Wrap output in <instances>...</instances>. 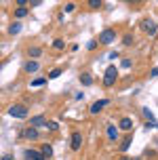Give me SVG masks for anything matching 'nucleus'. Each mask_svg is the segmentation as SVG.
Segmentation results:
<instances>
[{
  "label": "nucleus",
  "mask_w": 158,
  "mask_h": 160,
  "mask_svg": "<svg viewBox=\"0 0 158 160\" xmlns=\"http://www.w3.org/2000/svg\"><path fill=\"white\" fill-rule=\"evenodd\" d=\"M8 32H11V34H19V32H21V23H19V21H15V23H11V28H8Z\"/></svg>",
  "instance_id": "f3484780"
},
{
  "label": "nucleus",
  "mask_w": 158,
  "mask_h": 160,
  "mask_svg": "<svg viewBox=\"0 0 158 160\" xmlns=\"http://www.w3.org/2000/svg\"><path fill=\"white\" fill-rule=\"evenodd\" d=\"M17 4H19V7H25V4H28V2H30V0H15Z\"/></svg>",
  "instance_id": "c85d7f7f"
},
{
  "label": "nucleus",
  "mask_w": 158,
  "mask_h": 160,
  "mask_svg": "<svg viewBox=\"0 0 158 160\" xmlns=\"http://www.w3.org/2000/svg\"><path fill=\"white\" fill-rule=\"evenodd\" d=\"M40 150H42V154H44V158H53V148H51L48 143H44Z\"/></svg>",
  "instance_id": "2eb2a0df"
},
{
  "label": "nucleus",
  "mask_w": 158,
  "mask_h": 160,
  "mask_svg": "<svg viewBox=\"0 0 158 160\" xmlns=\"http://www.w3.org/2000/svg\"><path fill=\"white\" fill-rule=\"evenodd\" d=\"M53 47L55 48H65V42H63L61 38H57V40H53Z\"/></svg>",
  "instance_id": "412c9836"
},
{
  "label": "nucleus",
  "mask_w": 158,
  "mask_h": 160,
  "mask_svg": "<svg viewBox=\"0 0 158 160\" xmlns=\"http://www.w3.org/2000/svg\"><path fill=\"white\" fill-rule=\"evenodd\" d=\"M40 84H47V78H34L32 80V87H40Z\"/></svg>",
  "instance_id": "6ab92c4d"
},
{
  "label": "nucleus",
  "mask_w": 158,
  "mask_h": 160,
  "mask_svg": "<svg viewBox=\"0 0 158 160\" xmlns=\"http://www.w3.org/2000/svg\"><path fill=\"white\" fill-rule=\"evenodd\" d=\"M105 135H108L110 141H116V139H118V128L114 127V124H108V127H105Z\"/></svg>",
  "instance_id": "1a4fd4ad"
},
{
  "label": "nucleus",
  "mask_w": 158,
  "mask_h": 160,
  "mask_svg": "<svg viewBox=\"0 0 158 160\" xmlns=\"http://www.w3.org/2000/svg\"><path fill=\"white\" fill-rule=\"evenodd\" d=\"M30 124L32 127H42V124H47V118L44 116H34V118H30Z\"/></svg>",
  "instance_id": "9d476101"
},
{
  "label": "nucleus",
  "mask_w": 158,
  "mask_h": 160,
  "mask_svg": "<svg viewBox=\"0 0 158 160\" xmlns=\"http://www.w3.org/2000/svg\"><path fill=\"white\" fill-rule=\"evenodd\" d=\"M23 156L28 160H42L44 158V154H42V150H25Z\"/></svg>",
  "instance_id": "39448f33"
},
{
  "label": "nucleus",
  "mask_w": 158,
  "mask_h": 160,
  "mask_svg": "<svg viewBox=\"0 0 158 160\" xmlns=\"http://www.w3.org/2000/svg\"><path fill=\"white\" fill-rule=\"evenodd\" d=\"M61 76V70H53V72L48 74V78H59Z\"/></svg>",
  "instance_id": "5701e85b"
},
{
  "label": "nucleus",
  "mask_w": 158,
  "mask_h": 160,
  "mask_svg": "<svg viewBox=\"0 0 158 160\" xmlns=\"http://www.w3.org/2000/svg\"><path fill=\"white\" fill-rule=\"evenodd\" d=\"M25 15H28V8H25V7H19L15 11V17H25Z\"/></svg>",
  "instance_id": "a211bd4d"
},
{
  "label": "nucleus",
  "mask_w": 158,
  "mask_h": 160,
  "mask_svg": "<svg viewBox=\"0 0 158 160\" xmlns=\"http://www.w3.org/2000/svg\"><path fill=\"white\" fill-rule=\"evenodd\" d=\"M21 137L23 139H38V131H36V127H28L25 131H21Z\"/></svg>",
  "instance_id": "0eeeda50"
},
{
  "label": "nucleus",
  "mask_w": 158,
  "mask_h": 160,
  "mask_svg": "<svg viewBox=\"0 0 158 160\" xmlns=\"http://www.w3.org/2000/svg\"><path fill=\"white\" fill-rule=\"evenodd\" d=\"M122 42H125L126 47H129V44H131V42H133V36H131V34H126V36H125V40H122Z\"/></svg>",
  "instance_id": "393cba45"
},
{
  "label": "nucleus",
  "mask_w": 158,
  "mask_h": 160,
  "mask_svg": "<svg viewBox=\"0 0 158 160\" xmlns=\"http://www.w3.org/2000/svg\"><path fill=\"white\" fill-rule=\"evenodd\" d=\"M143 116H145L148 120H152V122H154V114H152L150 110H148V108H143Z\"/></svg>",
  "instance_id": "4be33fe9"
},
{
  "label": "nucleus",
  "mask_w": 158,
  "mask_h": 160,
  "mask_svg": "<svg viewBox=\"0 0 158 160\" xmlns=\"http://www.w3.org/2000/svg\"><path fill=\"white\" fill-rule=\"evenodd\" d=\"M129 148H131V137H125L122 143H120V152H126Z\"/></svg>",
  "instance_id": "dca6fc26"
},
{
  "label": "nucleus",
  "mask_w": 158,
  "mask_h": 160,
  "mask_svg": "<svg viewBox=\"0 0 158 160\" xmlns=\"http://www.w3.org/2000/svg\"><path fill=\"white\" fill-rule=\"evenodd\" d=\"M141 30L143 32H148L150 36L156 34V21H152V19H143L141 21Z\"/></svg>",
  "instance_id": "20e7f679"
},
{
  "label": "nucleus",
  "mask_w": 158,
  "mask_h": 160,
  "mask_svg": "<svg viewBox=\"0 0 158 160\" xmlns=\"http://www.w3.org/2000/svg\"><path fill=\"white\" fill-rule=\"evenodd\" d=\"M116 78H118V70H116L114 65H110V68L105 70V74H103V84H105V87H112V84L116 82Z\"/></svg>",
  "instance_id": "f03ea898"
},
{
  "label": "nucleus",
  "mask_w": 158,
  "mask_h": 160,
  "mask_svg": "<svg viewBox=\"0 0 158 160\" xmlns=\"http://www.w3.org/2000/svg\"><path fill=\"white\" fill-rule=\"evenodd\" d=\"M114 40H116V30H112V28H108V30H103L99 34V42L101 44H112Z\"/></svg>",
  "instance_id": "7ed1b4c3"
},
{
  "label": "nucleus",
  "mask_w": 158,
  "mask_h": 160,
  "mask_svg": "<svg viewBox=\"0 0 158 160\" xmlns=\"http://www.w3.org/2000/svg\"><path fill=\"white\" fill-rule=\"evenodd\" d=\"M110 103V101H108V99H99V101H95L93 105H91V114H99L103 110V108H105V105Z\"/></svg>",
  "instance_id": "6e6552de"
},
{
  "label": "nucleus",
  "mask_w": 158,
  "mask_h": 160,
  "mask_svg": "<svg viewBox=\"0 0 158 160\" xmlns=\"http://www.w3.org/2000/svg\"><path fill=\"white\" fill-rule=\"evenodd\" d=\"M23 70H25V72H38V70H40V65L36 63V61H28V63L23 65Z\"/></svg>",
  "instance_id": "f8f14e48"
},
{
  "label": "nucleus",
  "mask_w": 158,
  "mask_h": 160,
  "mask_svg": "<svg viewBox=\"0 0 158 160\" xmlns=\"http://www.w3.org/2000/svg\"><path fill=\"white\" fill-rule=\"evenodd\" d=\"M101 4H103L101 0H89V7L91 8H101Z\"/></svg>",
  "instance_id": "aec40b11"
},
{
  "label": "nucleus",
  "mask_w": 158,
  "mask_h": 160,
  "mask_svg": "<svg viewBox=\"0 0 158 160\" xmlns=\"http://www.w3.org/2000/svg\"><path fill=\"white\" fill-rule=\"evenodd\" d=\"M47 127H48V131H57L59 124H57V122H47Z\"/></svg>",
  "instance_id": "b1692460"
},
{
  "label": "nucleus",
  "mask_w": 158,
  "mask_h": 160,
  "mask_svg": "<svg viewBox=\"0 0 158 160\" xmlns=\"http://www.w3.org/2000/svg\"><path fill=\"white\" fill-rule=\"evenodd\" d=\"M80 82H82V84H84V87H89V84H93V76H91V74H80Z\"/></svg>",
  "instance_id": "ddd939ff"
},
{
  "label": "nucleus",
  "mask_w": 158,
  "mask_h": 160,
  "mask_svg": "<svg viewBox=\"0 0 158 160\" xmlns=\"http://www.w3.org/2000/svg\"><path fill=\"white\" fill-rule=\"evenodd\" d=\"M129 4H139V2H143V0H126Z\"/></svg>",
  "instance_id": "2f4dec72"
},
{
  "label": "nucleus",
  "mask_w": 158,
  "mask_h": 160,
  "mask_svg": "<svg viewBox=\"0 0 158 160\" xmlns=\"http://www.w3.org/2000/svg\"><path fill=\"white\" fill-rule=\"evenodd\" d=\"M118 128H122V131H131V128H133V120L131 118H122L120 124H118Z\"/></svg>",
  "instance_id": "9b49d317"
},
{
  "label": "nucleus",
  "mask_w": 158,
  "mask_h": 160,
  "mask_svg": "<svg viewBox=\"0 0 158 160\" xmlns=\"http://www.w3.org/2000/svg\"><path fill=\"white\" fill-rule=\"evenodd\" d=\"M95 47H97V42H95V40H91V42H89V44H87V48H89V51H93Z\"/></svg>",
  "instance_id": "a878e982"
},
{
  "label": "nucleus",
  "mask_w": 158,
  "mask_h": 160,
  "mask_svg": "<svg viewBox=\"0 0 158 160\" xmlns=\"http://www.w3.org/2000/svg\"><path fill=\"white\" fill-rule=\"evenodd\" d=\"M80 145H82V135H80V133H74V135H72V141H70V148L74 152H78Z\"/></svg>",
  "instance_id": "423d86ee"
},
{
  "label": "nucleus",
  "mask_w": 158,
  "mask_h": 160,
  "mask_svg": "<svg viewBox=\"0 0 158 160\" xmlns=\"http://www.w3.org/2000/svg\"><path fill=\"white\" fill-rule=\"evenodd\" d=\"M8 116H13V118H25L28 116V108L21 103H13L8 108Z\"/></svg>",
  "instance_id": "f257e3e1"
},
{
  "label": "nucleus",
  "mask_w": 158,
  "mask_h": 160,
  "mask_svg": "<svg viewBox=\"0 0 158 160\" xmlns=\"http://www.w3.org/2000/svg\"><path fill=\"white\" fill-rule=\"evenodd\" d=\"M152 78H158V68H154V70H152Z\"/></svg>",
  "instance_id": "7c9ffc66"
},
{
  "label": "nucleus",
  "mask_w": 158,
  "mask_h": 160,
  "mask_svg": "<svg viewBox=\"0 0 158 160\" xmlns=\"http://www.w3.org/2000/svg\"><path fill=\"white\" fill-rule=\"evenodd\" d=\"M74 8H76V7H74V4H72V2H70V4H65V13H72V11H74Z\"/></svg>",
  "instance_id": "bb28decb"
},
{
  "label": "nucleus",
  "mask_w": 158,
  "mask_h": 160,
  "mask_svg": "<svg viewBox=\"0 0 158 160\" xmlns=\"http://www.w3.org/2000/svg\"><path fill=\"white\" fill-rule=\"evenodd\" d=\"M28 55H30L32 59H36V57H40V55H42V48H40V47H32L30 51H28Z\"/></svg>",
  "instance_id": "4468645a"
},
{
  "label": "nucleus",
  "mask_w": 158,
  "mask_h": 160,
  "mask_svg": "<svg viewBox=\"0 0 158 160\" xmlns=\"http://www.w3.org/2000/svg\"><path fill=\"white\" fill-rule=\"evenodd\" d=\"M122 68H131V59H122Z\"/></svg>",
  "instance_id": "cd10ccee"
},
{
  "label": "nucleus",
  "mask_w": 158,
  "mask_h": 160,
  "mask_svg": "<svg viewBox=\"0 0 158 160\" xmlns=\"http://www.w3.org/2000/svg\"><path fill=\"white\" fill-rule=\"evenodd\" d=\"M40 2H42V0H30V7H38Z\"/></svg>",
  "instance_id": "c756f323"
}]
</instances>
